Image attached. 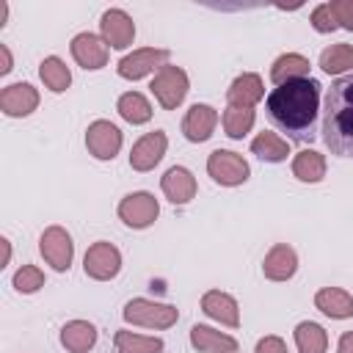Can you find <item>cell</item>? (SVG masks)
<instances>
[{
	"label": "cell",
	"mask_w": 353,
	"mask_h": 353,
	"mask_svg": "<svg viewBox=\"0 0 353 353\" xmlns=\"http://www.w3.org/2000/svg\"><path fill=\"white\" fill-rule=\"evenodd\" d=\"M317 105H320V83L312 77L281 83L268 94V113L273 124L290 132V138L295 141H312Z\"/></svg>",
	"instance_id": "6da1fadb"
},
{
	"label": "cell",
	"mask_w": 353,
	"mask_h": 353,
	"mask_svg": "<svg viewBox=\"0 0 353 353\" xmlns=\"http://www.w3.org/2000/svg\"><path fill=\"white\" fill-rule=\"evenodd\" d=\"M323 138L339 157H353V74L339 77L325 97Z\"/></svg>",
	"instance_id": "7a4b0ae2"
},
{
	"label": "cell",
	"mask_w": 353,
	"mask_h": 353,
	"mask_svg": "<svg viewBox=\"0 0 353 353\" xmlns=\"http://www.w3.org/2000/svg\"><path fill=\"white\" fill-rule=\"evenodd\" d=\"M124 320L132 325H143V328H171L179 320L176 306L171 303H157V301H146V298H132L124 306Z\"/></svg>",
	"instance_id": "3957f363"
},
{
	"label": "cell",
	"mask_w": 353,
	"mask_h": 353,
	"mask_svg": "<svg viewBox=\"0 0 353 353\" xmlns=\"http://www.w3.org/2000/svg\"><path fill=\"white\" fill-rule=\"evenodd\" d=\"M207 174L218 182V185H226V188H234V185H243L251 174L248 163L237 154V152H229V149H215L210 157H207Z\"/></svg>",
	"instance_id": "277c9868"
},
{
	"label": "cell",
	"mask_w": 353,
	"mask_h": 353,
	"mask_svg": "<svg viewBox=\"0 0 353 353\" xmlns=\"http://www.w3.org/2000/svg\"><path fill=\"white\" fill-rule=\"evenodd\" d=\"M152 94H154V99L165 108V110H174L182 99H185V94H188V74H185V69H179V66H163L157 74H154V80H152Z\"/></svg>",
	"instance_id": "5b68a950"
},
{
	"label": "cell",
	"mask_w": 353,
	"mask_h": 353,
	"mask_svg": "<svg viewBox=\"0 0 353 353\" xmlns=\"http://www.w3.org/2000/svg\"><path fill=\"white\" fill-rule=\"evenodd\" d=\"M160 215V204L152 193L146 190H138V193H130L121 199L119 204V218L130 226V229H146L149 223H154Z\"/></svg>",
	"instance_id": "8992f818"
},
{
	"label": "cell",
	"mask_w": 353,
	"mask_h": 353,
	"mask_svg": "<svg viewBox=\"0 0 353 353\" xmlns=\"http://www.w3.org/2000/svg\"><path fill=\"white\" fill-rule=\"evenodd\" d=\"M39 251L47 259V265H52L55 270H69L72 256H74V243L69 237V232L63 226H50L41 232L39 237Z\"/></svg>",
	"instance_id": "52a82bcc"
},
{
	"label": "cell",
	"mask_w": 353,
	"mask_h": 353,
	"mask_svg": "<svg viewBox=\"0 0 353 353\" xmlns=\"http://www.w3.org/2000/svg\"><path fill=\"white\" fill-rule=\"evenodd\" d=\"M83 268H85V276H91L97 281H108L121 270V254H119V248L113 243L99 240L85 251Z\"/></svg>",
	"instance_id": "ba28073f"
},
{
	"label": "cell",
	"mask_w": 353,
	"mask_h": 353,
	"mask_svg": "<svg viewBox=\"0 0 353 353\" xmlns=\"http://www.w3.org/2000/svg\"><path fill=\"white\" fill-rule=\"evenodd\" d=\"M85 146L97 160H113L121 149V130L113 121L97 119L85 130Z\"/></svg>",
	"instance_id": "9c48e42d"
},
{
	"label": "cell",
	"mask_w": 353,
	"mask_h": 353,
	"mask_svg": "<svg viewBox=\"0 0 353 353\" xmlns=\"http://www.w3.org/2000/svg\"><path fill=\"white\" fill-rule=\"evenodd\" d=\"M99 30H102L105 44L113 47V50H124V47H130L132 39H135V22H132V17H130L127 11H121V8H108V11L102 14V19H99Z\"/></svg>",
	"instance_id": "30bf717a"
},
{
	"label": "cell",
	"mask_w": 353,
	"mask_h": 353,
	"mask_svg": "<svg viewBox=\"0 0 353 353\" xmlns=\"http://www.w3.org/2000/svg\"><path fill=\"white\" fill-rule=\"evenodd\" d=\"M168 61V50H157V47H143V50H135V52H130V55H124L121 61H119V74L124 77V80H141V77H146L154 66H160L163 69V63Z\"/></svg>",
	"instance_id": "8fae6325"
},
{
	"label": "cell",
	"mask_w": 353,
	"mask_h": 353,
	"mask_svg": "<svg viewBox=\"0 0 353 353\" xmlns=\"http://www.w3.org/2000/svg\"><path fill=\"white\" fill-rule=\"evenodd\" d=\"M165 146H168V138L163 130H154V132H146L143 138L135 141L132 152H130V165L135 171H152L163 154H165Z\"/></svg>",
	"instance_id": "7c38bea8"
},
{
	"label": "cell",
	"mask_w": 353,
	"mask_h": 353,
	"mask_svg": "<svg viewBox=\"0 0 353 353\" xmlns=\"http://www.w3.org/2000/svg\"><path fill=\"white\" fill-rule=\"evenodd\" d=\"M72 58L83 69H102L108 63V44L97 33H77L72 39Z\"/></svg>",
	"instance_id": "4fadbf2b"
},
{
	"label": "cell",
	"mask_w": 353,
	"mask_h": 353,
	"mask_svg": "<svg viewBox=\"0 0 353 353\" xmlns=\"http://www.w3.org/2000/svg\"><path fill=\"white\" fill-rule=\"evenodd\" d=\"M39 105V91L30 83H11L0 91V108L6 116H28Z\"/></svg>",
	"instance_id": "5bb4252c"
},
{
	"label": "cell",
	"mask_w": 353,
	"mask_h": 353,
	"mask_svg": "<svg viewBox=\"0 0 353 353\" xmlns=\"http://www.w3.org/2000/svg\"><path fill=\"white\" fill-rule=\"evenodd\" d=\"M215 124H218V113H215V108H210V105H204V102H196V105H190V110L185 113L182 132H185L188 141L201 143V141H207V138L212 135Z\"/></svg>",
	"instance_id": "9a60e30c"
},
{
	"label": "cell",
	"mask_w": 353,
	"mask_h": 353,
	"mask_svg": "<svg viewBox=\"0 0 353 353\" xmlns=\"http://www.w3.org/2000/svg\"><path fill=\"white\" fill-rule=\"evenodd\" d=\"M295 270H298V256L287 243H276L262 259V273L270 281H287L295 276Z\"/></svg>",
	"instance_id": "2e32d148"
},
{
	"label": "cell",
	"mask_w": 353,
	"mask_h": 353,
	"mask_svg": "<svg viewBox=\"0 0 353 353\" xmlns=\"http://www.w3.org/2000/svg\"><path fill=\"white\" fill-rule=\"evenodd\" d=\"M160 188H163V193L168 196L171 204H188L196 196V176L185 165H171L163 174Z\"/></svg>",
	"instance_id": "e0dca14e"
},
{
	"label": "cell",
	"mask_w": 353,
	"mask_h": 353,
	"mask_svg": "<svg viewBox=\"0 0 353 353\" xmlns=\"http://www.w3.org/2000/svg\"><path fill=\"white\" fill-rule=\"evenodd\" d=\"M201 309H204V314H210V317L218 320L221 325H229V328H237V325H240V306H237V301H234L232 295L221 292V290L204 292Z\"/></svg>",
	"instance_id": "ac0fdd59"
},
{
	"label": "cell",
	"mask_w": 353,
	"mask_h": 353,
	"mask_svg": "<svg viewBox=\"0 0 353 353\" xmlns=\"http://www.w3.org/2000/svg\"><path fill=\"white\" fill-rule=\"evenodd\" d=\"M262 97H265L262 77H259V74H254V72H245V74L234 77V83H232V85H229V91H226L229 108H254Z\"/></svg>",
	"instance_id": "d6986e66"
},
{
	"label": "cell",
	"mask_w": 353,
	"mask_h": 353,
	"mask_svg": "<svg viewBox=\"0 0 353 353\" xmlns=\"http://www.w3.org/2000/svg\"><path fill=\"white\" fill-rule=\"evenodd\" d=\"M190 345L199 353H234L237 350V339L229 334H221L210 325H193L190 328Z\"/></svg>",
	"instance_id": "ffe728a7"
},
{
	"label": "cell",
	"mask_w": 353,
	"mask_h": 353,
	"mask_svg": "<svg viewBox=\"0 0 353 353\" xmlns=\"http://www.w3.org/2000/svg\"><path fill=\"white\" fill-rule=\"evenodd\" d=\"M314 306L328 314L331 320H347L353 317V295L339 290V287H323L317 295H314Z\"/></svg>",
	"instance_id": "44dd1931"
},
{
	"label": "cell",
	"mask_w": 353,
	"mask_h": 353,
	"mask_svg": "<svg viewBox=\"0 0 353 353\" xmlns=\"http://www.w3.org/2000/svg\"><path fill=\"white\" fill-rule=\"evenodd\" d=\"M97 342V328L88 320H69L61 328V345L69 353H88Z\"/></svg>",
	"instance_id": "7402d4cb"
},
{
	"label": "cell",
	"mask_w": 353,
	"mask_h": 353,
	"mask_svg": "<svg viewBox=\"0 0 353 353\" xmlns=\"http://www.w3.org/2000/svg\"><path fill=\"white\" fill-rule=\"evenodd\" d=\"M309 74V58L298 55V52H287V55H279L270 66V80L276 85L281 83H290V80H301Z\"/></svg>",
	"instance_id": "603a6c76"
},
{
	"label": "cell",
	"mask_w": 353,
	"mask_h": 353,
	"mask_svg": "<svg viewBox=\"0 0 353 353\" xmlns=\"http://www.w3.org/2000/svg\"><path fill=\"white\" fill-rule=\"evenodd\" d=\"M251 152H254L259 160H265V163H281V160L290 154V143H287L284 138H279L276 132L265 130V132H259V135L251 141Z\"/></svg>",
	"instance_id": "cb8c5ba5"
},
{
	"label": "cell",
	"mask_w": 353,
	"mask_h": 353,
	"mask_svg": "<svg viewBox=\"0 0 353 353\" xmlns=\"http://www.w3.org/2000/svg\"><path fill=\"white\" fill-rule=\"evenodd\" d=\"M295 345L301 353H325L328 347V334L320 323L303 320L295 325Z\"/></svg>",
	"instance_id": "d4e9b609"
},
{
	"label": "cell",
	"mask_w": 353,
	"mask_h": 353,
	"mask_svg": "<svg viewBox=\"0 0 353 353\" xmlns=\"http://www.w3.org/2000/svg\"><path fill=\"white\" fill-rule=\"evenodd\" d=\"M292 174L301 182H320L325 176V157L314 149H303L292 160Z\"/></svg>",
	"instance_id": "484cf974"
},
{
	"label": "cell",
	"mask_w": 353,
	"mask_h": 353,
	"mask_svg": "<svg viewBox=\"0 0 353 353\" xmlns=\"http://www.w3.org/2000/svg\"><path fill=\"white\" fill-rule=\"evenodd\" d=\"M116 108H119V116H121L124 121H130V124H146V121L152 119V105H149V99H146L143 94H138V91L121 94Z\"/></svg>",
	"instance_id": "4316f807"
},
{
	"label": "cell",
	"mask_w": 353,
	"mask_h": 353,
	"mask_svg": "<svg viewBox=\"0 0 353 353\" xmlns=\"http://www.w3.org/2000/svg\"><path fill=\"white\" fill-rule=\"evenodd\" d=\"M39 77H41L44 85H47L50 91H55V94L66 91L69 83H72V72H69V66H66L58 55H50V58L41 61V66H39Z\"/></svg>",
	"instance_id": "83f0119b"
},
{
	"label": "cell",
	"mask_w": 353,
	"mask_h": 353,
	"mask_svg": "<svg viewBox=\"0 0 353 353\" xmlns=\"http://www.w3.org/2000/svg\"><path fill=\"white\" fill-rule=\"evenodd\" d=\"M113 342L119 353H160L163 350V339L132 334V331H116Z\"/></svg>",
	"instance_id": "f1b7e54d"
},
{
	"label": "cell",
	"mask_w": 353,
	"mask_h": 353,
	"mask_svg": "<svg viewBox=\"0 0 353 353\" xmlns=\"http://www.w3.org/2000/svg\"><path fill=\"white\" fill-rule=\"evenodd\" d=\"M320 66L328 74H342L347 69H353V44H331L328 50H323L320 55Z\"/></svg>",
	"instance_id": "f546056e"
},
{
	"label": "cell",
	"mask_w": 353,
	"mask_h": 353,
	"mask_svg": "<svg viewBox=\"0 0 353 353\" xmlns=\"http://www.w3.org/2000/svg\"><path fill=\"white\" fill-rule=\"evenodd\" d=\"M254 108H226L223 113V130L229 138H243L254 127Z\"/></svg>",
	"instance_id": "4dcf8cb0"
},
{
	"label": "cell",
	"mask_w": 353,
	"mask_h": 353,
	"mask_svg": "<svg viewBox=\"0 0 353 353\" xmlns=\"http://www.w3.org/2000/svg\"><path fill=\"white\" fill-rule=\"evenodd\" d=\"M44 287V273L36 268V265H22L17 273H14V290L17 292H36Z\"/></svg>",
	"instance_id": "1f68e13d"
},
{
	"label": "cell",
	"mask_w": 353,
	"mask_h": 353,
	"mask_svg": "<svg viewBox=\"0 0 353 353\" xmlns=\"http://www.w3.org/2000/svg\"><path fill=\"white\" fill-rule=\"evenodd\" d=\"M328 8H331V14H334L339 28L353 30V0H331Z\"/></svg>",
	"instance_id": "d6a6232c"
},
{
	"label": "cell",
	"mask_w": 353,
	"mask_h": 353,
	"mask_svg": "<svg viewBox=\"0 0 353 353\" xmlns=\"http://www.w3.org/2000/svg\"><path fill=\"white\" fill-rule=\"evenodd\" d=\"M312 25H314L317 33H331L334 28H339L336 19H334V14H331V8H328V3H323V6H317L312 11Z\"/></svg>",
	"instance_id": "836d02e7"
},
{
	"label": "cell",
	"mask_w": 353,
	"mask_h": 353,
	"mask_svg": "<svg viewBox=\"0 0 353 353\" xmlns=\"http://www.w3.org/2000/svg\"><path fill=\"white\" fill-rule=\"evenodd\" d=\"M256 353H290L281 336H262L256 342Z\"/></svg>",
	"instance_id": "e575fe53"
},
{
	"label": "cell",
	"mask_w": 353,
	"mask_h": 353,
	"mask_svg": "<svg viewBox=\"0 0 353 353\" xmlns=\"http://www.w3.org/2000/svg\"><path fill=\"white\" fill-rule=\"evenodd\" d=\"M336 353H353V331H345V334L339 336Z\"/></svg>",
	"instance_id": "d590c367"
},
{
	"label": "cell",
	"mask_w": 353,
	"mask_h": 353,
	"mask_svg": "<svg viewBox=\"0 0 353 353\" xmlns=\"http://www.w3.org/2000/svg\"><path fill=\"white\" fill-rule=\"evenodd\" d=\"M0 58H3V66H0V74H8L11 72V50L6 44H0Z\"/></svg>",
	"instance_id": "8d00e7d4"
},
{
	"label": "cell",
	"mask_w": 353,
	"mask_h": 353,
	"mask_svg": "<svg viewBox=\"0 0 353 353\" xmlns=\"http://www.w3.org/2000/svg\"><path fill=\"white\" fill-rule=\"evenodd\" d=\"M0 245H3V265H8V259H11V243L3 237V240H0Z\"/></svg>",
	"instance_id": "74e56055"
}]
</instances>
